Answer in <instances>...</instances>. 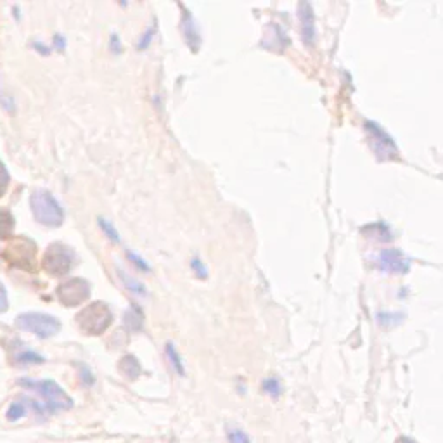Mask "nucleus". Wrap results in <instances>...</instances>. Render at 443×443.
Returning a JSON list of instances; mask_svg holds the SVG:
<instances>
[{"instance_id": "nucleus-1", "label": "nucleus", "mask_w": 443, "mask_h": 443, "mask_svg": "<svg viewBox=\"0 0 443 443\" xmlns=\"http://www.w3.org/2000/svg\"><path fill=\"white\" fill-rule=\"evenodd\" d=\"M33 216L46 227H59L64 222V211L59 201L49 191H35L30 198Z\"/></svg>"}, {"instance_id": "nucleus-2", "label": "nucleus", "mask_w": 443, "mask_h": 443, "mask_svg": "<svg viewBox=\"0 0 443 443\" xmlns=\"http://www.w3.org/2000/svg\"><path fill=\"white\" fill-rule=\"evenodd\" d=\"M113 312L104 301H95L87 305L80 314L77 315V324L85 334L97 336L102 334L111 326Z\"/></svg>"}, {"instance_id": "nucleus-3", "label": "nucleus", "mask_w": 443, "mask_h": 443, "mask_svg": "<svg viewBox=\"0 0 443 443\" xmlns=\"http://www.w3.org/2000/svg\"><path fill=\"white\" fill-rule=\"evenodd\" d=\"M23 384L26 386L33 388L40 393V397L46 400V407L49 408L50 412H57V411H68V408L73 407V398L56 383V381H21Z\"/></svg>"}, {"instance_id": "nucleus-4", "label": "nucleus", "mask_w": 443, "mask_h": 443, "mask_svg": "<svg viewBox=\"0 0 443 443\" xmlns=\"http://www.w3.org/2000/svg\"><path fill=\"white\" fill-rule=\"evenodd\" d=\"M75 265V252L63 243L50 245L42 256V267L50 276H66Z\"/></svg>"}, {"instance_id": "nucleus-5", "label": "nucleus", "mask_w": 443, "mask_h": 443, "mask_svg": "<svg viewBox=\"0 0 443 443\" xmlns=\"http://www.w3.org/2000/svg\"><path fill=\"white\" fill-rule=\"evenodd\" d=\"M16 326L23 331H28L39 338L47 339L56 336L61 331V322L49 314H40V312H30L21 314L16 319Z\"/></svg>"}, {"instance_id": "nucleus-6", "label": "nucleus", "mask_w": 443, "mask_h": 443, "mask_svg": "<svg viewBox=\"0 0 443 443\" xmlns=\"http://www.w3.org/2000/svg\"><path fill=\"white\" fill-rule=\"evenodd\" d=\"M56 296L64 307H78L91 296V284L82 277H71L57 286Z\"/></svg>"}, {"instance_id": "nucleus-7", "label": "nucleus", "mask_w": 443, "mask_h": 443, "mask_svg": "<svg viewBox=\"0 0 443 443\" xmlns=\"http://www.w3.org/2000/svg\"><path fill=\"white\" fill-rule=\"evenodd\" d=\"M37 248L30 239H16L6 248L4 258L9 265L25 270H35Z\"/></svg>"}, {"instance_id": "nucleus-8", "label": "nucleus", "mask_w": 443, "mask_h": 443, "mask_svg": "<svg viewBox=\"0 0 443 443\" xmlns=\"http://www.w3.org/2000/svg\"><path fill=\"white\" fill-rule=\"evenodd\" d=\"M366 130L369 132V139L373 140L374 153H376L377 156L386 158V160L397 156V146H395L393 139H391L377 123L366 122Z\"/></svg>"}, {"instance_id": "nucleus-9", "label": "nucleus", "mask_w": 443, "mask_h": 443, "mask_svg": "<svg viewBox=\"0 0 443 443\" xmlns=\"http://www.w3.org/2000/svg\"><path fill=\"white\" fill-rule=\"evenodd\" d=\"M379 267L388 274H405L408 270V260L397 248H388L379 253Z\"/></svg>"}, {"instance_id": "nucleus-10", "label": "nucleus", "mask_w": 443, "mask_h": 443, "mask_svg": "<svg viewBox=\"0 0 443 443\" xmlns=\"http://www.w3.org/2000/svg\"><path fill=\"white\" fill-rule=\"evenodd\" d=\"M298 15L301 23V39L307 46H312L315 40V15L310 2H301L298 6Z\"/></svg>"}, {"instance_id": "nucleus-11", "label": "nucleus", "mask_w": 443, "mask_h": 443, "mask_svg": "<svg viewBox=\"0 0 443 443\" xmlns=\"http://www.w3.org/2000/svg\"><path fill=\"white\" fill-rule=\"evenodd\" d=\"M120 370H122L123 376L130 381H135L137 377L142 373V367H140L139 360L133 355H125L122 360H120Z\"/></svg>"}, {"instance_id": "nucleus-12", "label": "nucleus", "mask_w": 443, "mask_h": 443, "mask_svg": "<svg viewBox=\"0 0 443 443\" xmlns=\"http://www.w3.org/2000/svg\"><path fill=\"white\" fill-rule=\"evenodd\" d=\"M182 33H184V37H185V40L189 42V46L194 49V44H199V35H198V30H196L194 19L191 18V15H189V12H185L184 15V21H182Z\"/></svg>"}, {"instance_id": "nucleus-13", "label": "nucleus", "mask_w": 443, "mask_h": 443, "mask_svg": "<svg viewBox=\"0 0 443 443\" xmlns=\"http://www.w3.org/2000/svg\"><path fill=\"white\" fill-rule=\"evenodd\" d=\"M118 276H120V279H122V283L125 284L126 290L132 291V293H135V294H140V296H146L147 290H146V286L140 283V281H137L135 277H132L129 272H125V270H122V269H118Z\"/></svg>"}, {"instance_id": "nucleus-14", "label": "nucleus", "mask_w": 443, "mask_h": 443, "mask_svg": "<svg viewBox=\"0 0 443 443\" xmlns=\"http://www.w3.org/2000/svg\"><path fill=\"white\" fill-rule=\"evenodd\" d=\"M15 232V216L11 211L0 208V239H6Z\"/></svg>"}, {"instance_id": "nucleus-15", "label": "nucleus", "mask_w": 443, "mask_h": 443, "mask_svg": "<svg viewBox=\"0 0 443 443\" xmlns=\"http://www.w3.org/2000/svg\"><path fill=\"white\" fill-rule=\"evenodd\" d=\"M15 362L18 364V366H40V364L46 362V359H44L42 355H39V353L25 350V352L18 353V355L15 357Z\"/></svg>"}, {"instance_id": "nucleus-16", "label": "nucleus", "mask_w": 443, "mask_h": 443, "mask_svg": "<svg viewBox=\"0 0 443 443\" xmlns=\"http://www.w3.org/2000/svg\"><path fill=\"white\" fill-rule=\"evenodd\" d=\"M164 353H167V359L168 362H170V366L173 367L175 373L178 374V376H184L185 374V369H184V364H182L180 360V355L177 353V350H175V346L171 345V343H168L167 348H164Z\"/></svg>"}, {"instance_id": "nucleus-17", "label": "nucleus", "mask_w": 443, "mask_h": 443, "mask_svg": "<svg viewBox=\"0 0 443 443\" xmlns=\"http://www.w3.org/2000/svg\"><path fill=\"white\" fill-rule=\"evenodd\" d=\"M123 319H125V324L129 326V329H132V331L142 329V314H140V310H137L135 307L130 308V310L123 315Z\"/></svg>"}, {"instance_id": "nucleus-18", "label": "nucleus", "mask_w": 443, "mask_h": 443, "mask_svg": "<svg viewBox=\"0 0 443 443\" xmlns=\"http://www.w3.org/2000/svg\"><path fill=\"white\" fill-rule=\"evenodd\" d=\"M26 414V405L23 402H12L11 407L8 408V419L9 421H18Z\"/></svg>"}, {"instance_id": "nucleus-19", "label": "nucleus", "mask_w": 443, "mask_h": 443, "mask_svg": "<svg viewBox=\"0 0 443 443\" xmlns=\"http://www.w3.org/2000/svg\"><path fill=\"white\" fill-rule=\"evenodd\" d=\"M229 443H252L249 436L241 429H229L227 431Z\"/></svg>"}, {"instance_id": "nucleus-20", "label": "nucleus", "mask_w": 443, "mask_h": 443, "mask_svg": "<svg viewBox=\"0 0 443 443\" xmlns=\"http://www.w3.org/2000/svg\"><path fill=\"white\" fill-rule=\"evenodd\" d=\"M9 182H11V175H9L6 164L0 161V198L6 194V191H8Z\"/></svg>"}, {"instance_id": "nucleus-21", "label": "nucleus", "mask_w": 443, "mask_h": 443, "mask_svg": "<svg viewBox=\"0 0 443 443\" xmlns=\"http://www.w3.org/2000/svg\"><path fill=\"white\" fill-rule=\"evenodd\" d=\"M99 225H101V229L102 231L106 232V236H108L109 239H113V241L115 243H118L120 241V236H118V232H116V229L113 227L111 224H109L108 220H104V218H99Z\"/></svg>"}, {"instance_id": "nucleus-22", "label": "nucleus", "mask_w": 443, "mask_h": 443, "mask_svg": "<svg viewBox=\"0 0 443 443\" xmlns=\"http://www.w3.org/2000/svg\"><path fill=\"white\" fill-rule=\"evenodd\" d=\"M263 391H267L269 395H272V397H277V395L281 393V384L279 381L274 379V377H270V379H265L263 381Z\"/></svg>"}, {"instance_id": "nucleus-23", "label": "nucleus", "mask_w": 443, "mask_h": 443, "mask_svg": "<svg viewBox=\"0 0 443 443\" xmlns=\"http://www.w3.org/2000/svg\"><path fill=\"white\" fill-rule=\"evenodd\" d=\"M192 270L196 272V276L199 277V279H206V276H208V270H206V267L202 265V262L199 258H194L191 263Z\"/></svg>"}, {"instance_id": "nucleus-24", "label": "nucleus", "mask_w": 443, "mask_h": 443, "mask_svg": "<svg viewBox=\"0 0 443 443\" xmlns=\"http://www.w3.org/2000/svg\"><path fill=\"white\" fill-rule=\"evenodd\" d=\"M9 308V300H8V291H6L4 284L0 283V314H4Z\"/></svg>"}, {"instance_id": "nucleus-25", "label": "nucleus", "mask_w": 443, "mask_h": 443, "mask_svg": "<svg viewBox=\"0 0 443 443\" xmlns=\"http://www.w3.org/2000/svg\"><path fill=\"white\" fill-rule=\"evenodd\" d=\"M153 35H154V28H149L146 32V35L142 37V40H140V44H139V49H146L147 46H149L151 44V39H153Z\"/></svg>"}, {"instance_id": "nucleus-26", "label": "nucleus", "mask_w": 443, "mask_h": 443, "mask_svg": "<svg viewBox=\"0 0 443 443\" xmlns=\"http://www.w3.org/2000/svg\"><path fill=\"white\" fill-rule=\"evenodd\" d=\"M129 256H130V260H133V262H135V265L139 267V269L144 270V272H147V270H149V265H146V262H144L142 258L135 256L133 253H129Z\"/></svg>"}, {"instance_id": "nucleus-27", "label": "nucleus", "mask_w": 443, "mask_h": 443, "mask_svg": "<svg viewBox=\"0 0 443 443\" xmlns=\"http://www.w3.org/2000/svg\"><path fill=\"white\" fill-rule=\"evenodd\" d=\"M400 443H414V442H412V440H408V438H402Z\"/></svg>"}]
</instances>
